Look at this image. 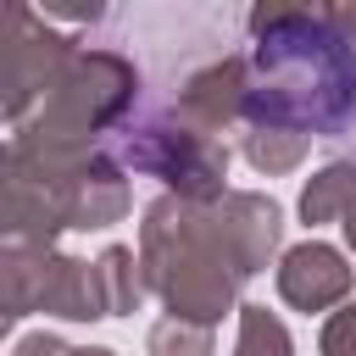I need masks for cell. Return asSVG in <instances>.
<instances>
[{
  "mask_svg": "<svg viewBox=\"0 0 356 356\" xmlns=\"http://www.w3.org/2000/svg\"><path fill=\"white\" fill-rule=\"evenodd\" d=\"M284 239V211L261 189H228L217 200L156 195L139 217V278L167 306V317L217 328L239 312V289L273 261Z\"/></svg>",
  "mask_w": 356,
  "mask_h": 356,
  "instance_id": "6da1fadb",
  "label": "cell"
},
{
  "mask_svg": "<svg viewBox=\"0 0 356 356\" xmlns=\"http://www.w3.org/2000/svg\"><path fill=\"white\" fill-rule=\"evenodd\" d=\"M245 117L239 128H278L339 145L356 134V50L328 6L261 0L245 11Z\"/></svg>",
  "mask_w": 356,
  "mask_h": 356,
  "instance_id": "7a4b0ae2",
  "label": "cell"
},
{
  "mask_svg": "<svg viewBox=\"0 0 356 356\" xmlns=\"http://www.w3.org/2000/svg\"><path fill=\"white\" fill-rule=\"evenodd\" d=\"M139 100H145L139 67L122 50L78 44L61 78L50 83V95L17 122L11 139L22 150H100L134 117Z\"/></svg>",
  "mask_w": 356,
  "mask_h": 356,
  "instance_id": "3957f363",
  "label": "cell"
},
{
  "mask_svg": "<svg viewBox=\"0 0 356 356\" xmlns=\"http://www.w3.org/2000/svg\"><path fill=\"white\" fill-rule=\"evenodd\" d=\"M111 156L122 161V172L161 178L167 195H178V200L206 206V200L228 195V139L189 122L172 100L145 95L134 106V117L111 134Z\"/></svg>",
  "mask_w": 356,
  "mask_h": 356,
  "instance_id": "277c9868",
  "label": "cell"
},
{
  "mask_svg": "<svg viewBox=\"0 0 356 356\" xmlns=\"http://www.w3.org/2000/svg\"><path fill=\"white\" fill-rule=\"evenodd\" d=\"M72 50H78V39H67L44 11L0 6V122L17 128L50 95V83L72 61Z\"/></svg>",
  "mask_w": 356,
  "mask_h": 356,
  "instance_id": "5b68a950",
  "label": "cell"
},
{
  "mask_svg": "<svg viewBox=\"0 0 356 356\" xmlns=\"http://www.w3.org/2000/svg\"><path fill=\"white\" fill-rule=\"evenodd\" d=\"M61 234H67L61 184L33 156H22L11 139H0V245L50 250Z\"/></svg>",
  "mask_w": 356,
  "mask_h": 356,
  "instance_id": "8992f818",
  "label": "cell"
},
{
  "mask_svg": "<svg viewBox=\"0 0 356 356\" xmlns=\"http://www.w3.org/2000/svg\"><path fill=\"white\" fill-rule=\"evenodd\" d=\"M278 295H284V306H295V312H334V306H345L350 300V289H356V273H350V261H345V250L339 245H328V239H300V245H289L284 256H278Z\"/></svg>",
  "mask_w": 356,
  "mask_h": 356,
  "instance_id": "52a82bcc",
  "label": "cell"
},
{
  "mask_svg": "<svg viewBox=\"0 0 356 356\" xmlns=\"http://www.w3.org/2000/svg\"><path fill=\"white\" fill-rule=\"evenodd\" d=\"M189 122H200L206 134H228V128H239V117H245V56L239 50H217V56H206L200 67H189L178 83H172V95H167Z\"/></svg>",
  "mask_w": 356,
  "mask_h": 356,
  "instance_id": "ba28073f",
  "label": "cell"
},
{
  "mask_svg": "<svg viewBox=\"0 0 356 356\" xmlns=\"http://www.w3.org/2000/svg\"><path fill=\"white\" fill-rule=\"evenodd\" d=\"M39 312L61 317V323H100L106 312V289H100V267L67 250H39Z\"/></svg>",
  "mask_w": 356,
  "mask_h": 356,
  "instance_id": "9c48e42d",
  "label": "cell"
},
{
  "mask_svg": "<svg viewBox=\"0 0 356 356\" xmlns=\"http://www.w3.org/2000/svg\"><path fill=\"white\" fill-rule=\"evenodd\" d=\"M350 206H356V156H334L300 184V217L312 228L317 222H345Z\"/></svg>",
  "mask_w": 356,
  "mask_h": 356,
  "instance_id": "30bf717a",
  "label": "cell"
},
{
  "mask_svg": "<svg viewBox=\"0 0 356 356\" xmlns=\"http://www.w3.org/2000/svg\"><path fill=\"white\" fill-rule=\"evenodd\" d=\"M28 312H39V250L33 245H0V339Z\"/></svg>",
  "mask_w": 356,
  "mask_h": 356,
  "instance_id": "8fae6325",
  "label": "cell"
},
{
  "mask_svg": "<svg viewBox=\"0 0 356 356\" xmlns=\"http://www.w3.org/2000/svg\"><path fill=\"white\" fill-rule=\"evenodd\" d=\"M95 267H100V289H106V312H111V317H128V312H139V300H145V278H139V256H134L128 245H106V250L95 256Z\"/></svg>",
  "mask_w": 356,
  "mask_h": 356,
  "instance_id": "7c38bea8",
  "label": "cell"
},
{
  "mask_svg": "<svg viewBox=\"0 0 356 356\" xmlns=\"http://www.w3.org/2000/svg\"><path fill=\"white\" fill-rule=\"evenodd\" d=\"M239 150L256 172L278 178V172H295L312 150V139H295V134H278V128H239Z\"/></svg>",
  "mask_w": 356,
  "mask_h": 356,
  "instance_id": "4fadbf2b",
  "label": "cell"
},
{
  "mask_svg": "<svg viewBox=\"0 0 356 356\" xmlns=\"http://www.w3.org/2000/svg\"><path fill=\"white\" fill-rule=\"evenodd\" d=\"M234 356H295V339H289V328H284L278 312H267V306H239Z\"/></svg>",
  "mask_w": 356,
  "mask_h": 356,
  "instance_id": "5bb4252c",
  "label": "cell"
},
{
  "mask_svg": "<svg viewBox=\"0 0 356 356\" xmlns=\"http://www.w3.org/2000/svg\"><path fill=\"white\" fill-rule=\"evenodd\" d=\"M211 334L217 328H200V323H184V317H161L150 328V356H211Z\"/></svg>",
  "mask_w": 356,
  "mask_h": 356,
  "instance_id": "9a60e30c",
  "label": "cell"
},
{
  "mask_svg": "<svg viewBox=\"0 0 356 356\" xmlns=\"http://www.w3.org/2000/svg\"><path fill=\"white\" fill-rule=\"evenodd\" d=\"M317 356H356V300L328 312V323L317 334Z\"/></svg>",
  "mask_w": 356,
  "mask_h": 356,
  "instance_id": "2e32d148",
  "label": "cell"
},
{
  "mask_svg": "<svg viewBox=\"0 0 356 356\" xmlns=\"http://www.w3.org/2000/svg\"><path fill=\"white\" fill-rule=\"evenodd\" d=\"M11 356H117V350H106V345H67L61 334L33 328V334H22V339H17V350H11Z\"/></svg>",
  "mask_w": 356,
  "mask_h": 356,
  "instance_id": "e0dca14e",
  "label": "cell"
},
{
  "mask_svg": "<svg viewBox=\"0 0 356 356\" xmlns=\"http://www.w3.org/2000/svg\"><path fill=\"white\" fill-rule=\"evenodd\" d=\"M328 17H334V28L345 33V44L356 50V6H328Z\"/></svg>",
  "mask_w": 356,
  "mask_h": 356,
  "instance_id": "ac0fdd59",
  "label": "cell"
}]
</instances>
